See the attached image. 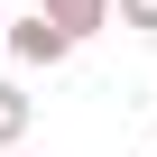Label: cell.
Returning a JSON list of instances; mask_svg holds the SVG:
<instances>
[{
  "label": "cell",
  "instance_id": "277c9868",
  "mask_svg": "<svg viewBox=\"0 0 157 157\" xmlns=\"http://www.w3.org/2000/svg\"><path fill=\"white\" fill-rule=\"evenodd\" d=\"M120 10V28H157V0H111Z\"/></svg>",
  "mask_w": 157,
  "mask_h": 157
},
{
  "label": "cell",
  "instance_id": "6da1fadb",
  "mask_svg": "<svg viewBox=\"0 0 157 157\" xmlns=\"http://www.w3.org/2000/svg\"><path fill=\"white\" fill-rule=\"evenodd\" d=\"M0 46H10L19 65H65V56H74V37H65L56 19H37V10H28V19H0Z\"/></svg>",
  "mask_w": 157,
  "mask_h": 157
},
{
  "label": "cell",
  "instance_id": "3957f363",
  "mask_svg": "<svg viewBox=\"0 0 157 157\" xmlns=\"http://www.w3.org/2000/svg\"><path fill=\"white\" fill-rule=\"evenodd\" d=\"M28 120H37V102H28L19 83H0V148H19V139H28Z\"/></svg>",
  "mask_w": 157,
  "mask_h": 157
},
{
  "label": "cell",
  "instance_id": "7a4b0ae2",
  "mask_svg": "<svg viewBox=\"0 0 157 157\" xmlns=\"http://www.w3.org/2000/svg\"><path fill=\"white\" fill-rule=\"evenodd\" d=\"M37 19H56L65 37H93V28L111 19V0H37Z\"/></svg>",
  "mask_w": 157,
  "mask_h": 157
},
{
  "label": "cell",
  "instance_id": "5b68a950",
  "mask_svg": "<svg viewBox=\"0 0 157 157\" xmlns=\"http://www.w3.org/2000/svg\"><path fill=\"white\" fill-rule=\"evenodd\" d=\"M0 157H19V148H0Z\"/></svg>",
  "mask_w": 157,
  "mask_h": 157
}]
</instances>
